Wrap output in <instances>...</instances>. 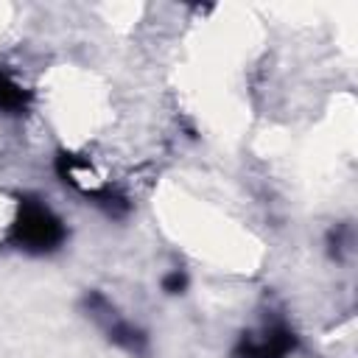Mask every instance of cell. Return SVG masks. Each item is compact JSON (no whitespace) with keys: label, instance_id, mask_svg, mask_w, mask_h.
Listing matches in <instances>:
<instances>
[{"label":"cell","instance_id":"obj_1","mask_svg":"<svg viewBox=\"0 0 358 358\" xmlns=\"http://www.w3.org/2000/svg\"><path fill=\"white\" fill-rule=\"evenodd\" d=\"M67 241L62 215L36 193H22L14 207V218L6 232V246L28 257L56 255Z\"/></svg>","mask_w":358,"mask_h":358},{"label":"cell","instance_id":"obj_2","mask_svg":"<svg viewBox=\"0 0 358 358\" xmlns=\"http://www.w3.org/2000/svg\"><path fill=\"white\" fill-rule=\"evenodd\" d=\"M81 308L87 313V319H92L101 333L106 336V341L117 350H123L126 355L131 358H145L151 352V341H148V333L143 327H137L134 322L123 319L117 313V308L101 294V291H87L84 299H81Z\"/></svg>","mask_w":358,"mask_h":358},{"label":"cell","instance_id":"obj_3","mask_svg":"<svg viewBox=\"0 0 358 358\" xmlns=\"http://www.w3.org/2000/svg\"><path fill=\"white\" fill-rule=\"evenodd\" d=\"M90 168H92L90 159H84V157H78V154H73V151H59V154H56V162H53V171H56V176L62 179V185H67V187H73L76 193H81L87 201H92L95 207H101L109 218H126L129 210H131L129 199H126L120 190L109 187V185L92 187L90 182H84L81 176H84Z\"/></svg>","mask_w":358,"mask_h":358},{"label":"cell","instance_id":"obj_4","mask_svg":"<svg viewBox=\"0 0 358 358\" xmlns=\"http://www.w3.org/2000/svg\"><path fill=\"white\" fill-rule=\"evenodd\" d=\"M296 347V330L282 319H271L255 330H243L232 344V358H288Z\"/></svg>","mask_w":358,"mask_h":358},{"label":"cell","instance_id":"obj_5","mask_svg":"<svg viewBox=\"0 0 358 358\" xmlns=\"http://www.w3.org/2000/svg\"><path fill=\"white\" fill-rule=\"evenodd\" d=\"M31 109V90L22 87L6 67H0V115L20 117Z\"/></svg>","mask_w":358,"mask_h":358},{"label":"cell","instance_id":"obj_6","mask_svg":"<svg viewBox=\"0 0 358 358\" xmlns=\"http://www.w3.org/2000/svg\"><path fill=\"white\" fill-rule=\"evenodd\" d=\"M185 288H187V274H185L182 268H171V271L162 277V291H165V294L176 296V294H185Z\"/></svg>","mask_w":358,"mask_h":358},{"label":"cell","instance_id":"obj_7","mask_svg":"<svg viewBox=\"0 0 358 358\" xmlns=\"http://www.w3.org/2000/svg\"><path fill=\"white\" fill-rule=\"evenodd\" d=\"M344 232H347V227H344V224H338V227H333V229H330V235H327V252H330L333 257H341V252L347 249Z\"/></svg>","mask_w":358,"mask_h":358}]
</instances>
